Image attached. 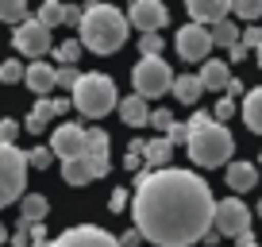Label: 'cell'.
<instances>
[{"instance_id":"cell-7","label":"cell","mask_w":262,"mask_h":247,"mask_svg":"<svg viewBox=\"0 0 262 247\" xmlns=\"http://www.w3.org/2000/svg\"><path fill=\"white\" fill-rule=\"evenodd\" d=\"M251 220H254V213L243 205V197H224V201H216L212 232H216V236L239 239V236H247V232H251Z\"/></svg>"},{"instance_id":"cell-47","label":"cell","mask_w":262,"mask_h":247,"mask_svg":"<svg viewBox=\"0 0 262 247\" xmlns=\"http://www.w3.org/2000/svg\"><path fill=\"white\" fill-rule=\"evenodd\" d=\"M254 62H258V70H262V47H258V50H254Z\"/></svg>"},{"instance_id":"cell-19","label":"cell","mask_w":262,"mask_h":247,"mask_svg":"<svg viewBox=\"0 0 262 247\" xmlns=\"http://www.w3.org/2000/svg\"><path fill=\"white\" fill-rule=\"evenodd\" d=\"M116 112H120V120L127 123V128H150V112H155V108L143 97L131 93V97H120V108H116Z\"/></svg>"},{"instance_id":"cell-37","label":"cell","mask_w":262,"mask_h":247,"mask_svg":"<svg viewBox=\"0 0 262 247\" xmlns=\"http://www.w3.org/2000/svg\"><path fill=\"white\" fill-rule=\"evenodd\" d=\"M77 77H81V74H77V66H58V77H54V81L62 85V89H74Z\"/></svg>"},{"instance_id":"cell-48","label":"cell","mask_w":262,"mask_h":247,"mask_svg":"<svg viewBox=\"0 0 262 247\" xmlns=\"http://www.w3.org/2000/svg\"><path fill=\"white\" fill-rule=\"evenodd\" d=\"M258 174H262V151H258Z\"/></svg>"},{"instance_id":"cell-20","label":"cell","mask_w":262,"mask_h":247,"mask_svg":"<svg viewBox=\"0 0 262 247\" xmlns=\"http://www.w3.org/2000/svg\"><path fill=\"white\" fill-rule=\"evenodd\" d=\"M47 213H50V201L42 193H24V201H19V220L24 224H42Z\"/></svg>"},{"instance_id":"cell-12","label":"cell","mask_w":262,"mask_h":247,"mask_svg":"<svg viewBox=\"0 0 262 247\" xmlns=\"http://www.w3.org/2000/svg\"><path fill=\"white\" fill-rule=\"evenodd\" d=\"M85 143H89V128H81V123H58L54 135H50V151H54V158H62V162L81 158Z\"/></svg>"},{"instance_id":"cell-30","label":"cell","mask_w":262,"mask_h":247,"mask_svg":"<svg viewBox=\"0 0 262 247\" xmlns=\"http://www.w3.org/2000/svg\"><path fill=\"white\" fill-rule=\"evenodd\" d=\"M143 158H147V143H143V139H131L127 155H123V166L139 174V170H143Z\"/></svg>"},{"instance_id":"cell-33","label":"cell","mask_w":262,"mask_h":247,"mask_svg":"<svg viewBox=\"0 0 262 247\" xmlns=\"http://www.w3.org/2000/svg\"><path fill=\"white\" fill-rule=\"evenodd\" d=\"M173 123H178V120H173V112H170V108H155V112H150V128H158L162 135L170 132Z\"/></svg>"},{"instance_id":"cell-35","label":"cell","mask_w":262,"mask_h":247,"mask_svg":"<svg viewBox=\"0 0 262 247\" xmlns=\"http://www.w3.org/2000/svg\"><path fill=\"white\" fill-rule=\"evenodd\" d=\"M19 128H24V123H19V120H12V116H4V120H0V143H16Z\"/></svg>"},{"instance_id":"cell-1","label":"cell","mask_w":262,"mask_h":247,"mask_svg":"<svg viewBox=\"0 0 262 247\" xmlns=\"http://www.w3.org/2000/svg\"><path fill=\"white\" fill-rule=\"evenodd\" d=\"M131 220L135 232L155 247H193L205 243L212 232L216 197L196 170H139L131 193Z\"/></svg>"},{"instance_id":"cell-39","label":"cell","mask_w":262,"mask_h":247,"mask_svg":"<svg viewBox=\"0 0 262 247\" xmlns=\"http://www.w3.org/2000/svg\"><path fill=\"white\" fill-rule=\"evenodd\" d=\"M127 205H131L127 190H112V197H108V209H112V213H120V209H127Z\"/></svg>"},{"instance_id":"cell-27","label":"cell","mask_w":262,"mask_h":247,"mask_svg":"<svg viewBox=\"0 0 262 247\" xmlns=\"http://www.w3.org/2000/svg\"><path fill=\"white\" fill-rule=\"evenodd\" d=\"M35 19H39L42 27H50V31H54L58 24H66V4H58V0H47V4L39 8V16H35Z\"/></svg>"},{"instance_id":"cell-38","label":"cell","mask_w":262,"mask_h":247,"mask_svg":"<svg viewBox=\"0 0 262 247\" xmlns=\"http://www.w3.org/2000/svg\"><path fill=\"white\" fill-rule=\"evenodd\" d=\"M231 116H235V100H231V97L216 100V112H212V120L220 123V120H231Z\"/></svg>"},{"instance_id":"cell-26","label":"cell","mask_w":262,"mask_h":247,"mask_svg":"<svg viewBox=\"0 0 262 247\" xmlns=\"http://www.w3.org/2000/svg\"><path fill=\"white\" fill-rule=\"evenodd\" d=\"M0 19H4V24H12V27L27 24V19H31L27 0H4V4H0Z\"/></svg>"},{"instance_id":"cell-31","label":"cell","mask_w":262,"mask_h":247,"mask_svg":"<svg viewBox=\"0 0 262 247\" xmlns=\"http://www.w3.org/2000/svg\"><path fill=\"white\" fill-rule=\"evenodd\" d=\"M24 74H27V66H24V62H16V58L0 62V81H4V85H16V81H24Z\"/></svg>"},{"instance_id":"cell-17","label":"cell","mask_w":262,"mask_h":247,"mask_svg":"<svg viewBox=\"0 0 262 247\" xmlns=\"http://www.w3.org/2000/svg\"><path fill=\"white\" fill-rule=\"evenodd\" d=\"M196 77H201V89H205V93H220V89L231 85V70H228L224 58H208V62H201Z\"/></svg>"},{"instance_id":"cell-16","label":"cell","mask_w":262,"mask_h":247,"mask_svg":"<svg viewBox=\"0 0 262 247\" xmlns=\"http://www.w3.org/2000/svg\"><path fill=\"white\" fill-rule=\"evenodd\" d=\"M85 162L93 166L97 178H104L112 158H108V132L104 128H89V143H85Z\"/></svg>"},{"instance_id":"cell-6","label":"cell","mask_w":262,"mask_h":247,"mask_svg":"<svg viewBox=\"0 0 262 247\" xmlns=\"http://www.w3.org/2000/svg\"><path fill=\"white\" fill-rule=\"evenodd\" d=\"M131 85H135V97H143L150 105V100H158L162 93L173 89V70L170 62H162V54H147L135 62V70H131Z\"/></svg>"},{"instance_id":"cell-46","label":"cell","mask_w":262,"mask_h":247,"mask_svg":"<svg viewBox=\"0 0 262 247\" xmlns=\"http://www.w3.org/2000/svg\"><path fill=\"white\" fill-rule=\"evenodd\" d=\"M31 247H50V239H31Z\"/></svg>"},{"instance_id":"cell-36","label":"cell","mask_w":262,"mask_h":247,"mask_svg":"<svg viewBox=\"0 0 262 247\" xmlns=\"http://www.w3.org/2000/svg\"><path fill=\"white\" fill-rule=\"evenodd\" d=\"M139 54H162V35H139Z\"/></svg>"},{"instance_id":"cell-32","label":"cell","mask_w":262,"mask_h":247,"mask_svg":"<svg viewBox=\"0 0 262 247\" xmlns=\"http://www.w3.org/2000/svg\"><path fill=\"white\" fill-rule=\"evenodd\" d=\"M27 166H35V170L54 166V151H50V147H31V151H27Z\"/></svg>"},{"instance_id":"cell-22","label":"cell","mask_w":262,"mask_h":247,"mask_svg":"<svg viewBox=\"0 0 262 247\" xmlns=\"http://www.w3.org/2000/svg\"><path fill=\"white\" fill-rule=\"evenodd\" d=\"M170 93L181 100V105H196L205 89H201V77H196V74H178V77H173V89H170Z\"/></svg>"},{"instance_id":"cell-42","label":"cell","mask_w":262,"mask_h":247,"mask_svg":"<svg viewBox=\"0 0 262 247\" xmlns=\"http://www.w3.org/2000/svg\"><path fill=\"white\" fill-rule=\"evenodd\" d=\"M247 54H251V50H243V43H235V47L228 50V62H243Z\"/></svg>"},{"instance_id":"cell-3","label":"cell","mask_w":262,"mask_h":247,"mask_svg":"<svg viewBox=\"0 0 262 247\" xmlns=\"http://www.w3.org/2000/svg\"><path fill=\"white\" fill-rule=\"evenodd\" d=\"M189 158L193 166L201 170H216V166H228L231 162V151H235V139L224 123H216L208 112H193L189 120Z\"/></svg>"},{"instance_id":"cell-34","label":"cell","mask_w":262,"mask_h":247,"mask_svg":"<svg viewBox=\"0 0 262 247\" xmlns=\"http://www.w3.org/2000/svg\"><path fill=\"white\" fill-rule=\"evenodd\" d=\"M239 43H243V50H258V47H262V27H258V24L243 27V35H239Z\"/></svg>"},{"instance_id":"cell-45","label":"cell","mask_w":262,"mask_h":247,"mask_svg":"<svg viewBox=\"0 0 262 247\" xmlns=\"http://www.w3.org/2000/svg\"><path fill=\"white\" fill-rule=\"evenodd\" d=\"M0 247H8V228L0 224Z\"/></svg>"},{"instance_id":"cell-25","label":"cell","mask_w":262,"mask_h":247,"mask_svg":"<svg viewBox=\"0 0 262 247\" xmlns=\"http://www.w3.org/2000/svg\"><path fill=\"white\" fill-rule=\"evenodd\" d=\"M212 31V47H235L239 43V35H243V27L235 24V19H224V24H216V27H208Z\"/></svg>"},{"instance_id":"cell-2","label":"cell","mask_w":262,"mask_h":247,"mask_svg":"<svg viewBox=\"0 0 262 247\" xmlns=\"http://www.w3.org/2000/svg\"><path fill=\"white\" fill-rule=\"evenodd\" d=\"M77 43L93 54H116L123 43L131 39V24H127V12L112 8V4H89L77 24Z\"/></svg>"},{"instance_id":"cell-5","label":"cell","mask_w":262,"mask_h":247,"mask_svg":"<svg viewBox=\"0 0 262 247\" xmlns=\"http://www.w3.org/2000/svg\"><path fill=\"white\" fill-rule=\"evenodd\" d=\"M27 170V151H19L16 143H0V209L24 201Z\"/></svg>"},{"instance_id":"cell-8","label":"cell","mask_w":262,"mask_h":247,"mask_svg":"<svg viewBox=\"0 0 262 247\" xmlns=\"http://www.w3.org/2000/svg\"><path fill=\"white\" fill-rule=\"evenodd\" d=\"M12 43H16V50H19L24 58H31V62L47 58V54H50V47H54V39H50V27H42L35 16L12 31Z\"/></svg>"},{"instance_id":"cell-14","label":"cell","mask_w":262,"mask_h":247,"mask_svg":"<svg viewBox=\"0 0 262 247\" xmlns=\"http://www.w3.org/2000/svg\"><path fill=\"white\" fill-rule=\"evenodd\" d=\"M70 112V100H62V97H54V100H35V108L27 112V120H24V128L31 135H39V132H47V123L54 120V116H66Z\"/></svg>"},{"instance_id":"cell-11","label":"cell","mask_w":262,"mask_h":247,"mask_svg":"<svg viewBox=\"0 0 262 247\" xmlns=\"http://www.w3.org/2000/svg\"><path fill=\"white\" fill-rule=\"evenodd\" d=\"M50 247H120V239L100 224H74L58 239H50Z\"/></svg>"},{"instance_id":"cell-50","label":"cell","mask_w":262,"mask_h":247,"mask_svg":"<svg viewBox=\"0 0 262 247\" xmlns=\"http://www.w3.org/2000/svg\"><path fill=\"white\" fill-rule=\"evenodd\" d=\"M251 247H262V243H251Z\"/></svg>"},{"instance_id":"cell-15","label":"cell","mask_w":262,"mask_h":247,"mask_svg":"<svg viewBox=\"0 0 262 247\" xmlns=\"http://www.w3.org/2000/svg\"><path fill=\"white\" fill-rule=\"evenodd\" d=\"M231 19V4L228 0H189V24H201V27H216Z\"/></svg>"},{"instance_id":"cell-49","label":"cell","mask_w":262,"mask_h":247,"mask_svg":"<svg viewBox=\"0 0 262 247\" xmlns=\"http://www.w3.org/2000/svg\"><path fill=\"white\" fill-rule=\"evenodd\" d=\"M254 213H258V216H262V201H258V209H254Z\"/></svg>"},{"instance_id":"cell-9","label":"cell","mask_w":262,"mask_h":247,"mask_svg":"<svg viewBox=\"0 0 262 247\" xmlns=\"http://www.w3.org/2000/svg\"><path fill=\"white\" fill-rule=\"evenodd\" d=\"M173 47L185 62H208V50H212V31L201 24H181L173 35Z\"/></svg>"},{"instance_id":"cell-40","label":"cell","mask_w":262,"mask_h":247,"mask_svg":"<svg viewBox=\"0 0 262 247\" xmlns=\"http://www.w3.org/2000/svg\"><path fill=\"white\" fill-rule=\"evenodd\" d=\"M166 139L170 143H189V123H173L170 132H166Z\"/></svg>"},{"instance_id":"cell-43","label":"cell","mask_w":262,"mask_h":247,"mask_svg":"<svg viewBox=\"0 0 262 247\" xmlns=\"http://www.w3.org/2000/svg\"><path fill=\"white\" fill-rule=\"evenodd\" d=\"M81 16H85V8H74V4L66 8V24H81Z\"/></svg>"},{"instance_id":"cell-23","label":"cell","mask_w":262,"mask_h":247,"mask_svg":"<svg viewBox=\"0 0 262 247\" xmlns=\"http://www.w3.org/2000/svg\"><path fill=\"white\" fill-rule=\"evenodd\" d=\"M170 158H173V143L166 139V135L147 143V158H143V162H147V170H166V166H170Z\"/></svg>"},{"instance_id":"cell-18","label":"cell","mask_w":262,"mask_h":247,"mask_svg":"<svg viewBox=\"0 0 262 247\" xmlns=\"http://www.w3.org/2000/svg\"><path fill=\"white\" fill-rule=\"evenodd\" d=\"M54 77H58V70L50 66V62H27L24 81H27L31 93H39V100H47V93H54V85H58Z\"/></svg>"},{"instance_id":"cell-4","label":"cell","mask_w":262,"mask_h":247,"mask_svg":"<svg viewBox=\"0 0 262 247\" xmlns=\"http://www.w3.org/2000/svg\"><path fill=\"white\" fill-rule=\"evenodd\" d=\"M70 105L85 116V120H104L112 108H120V97H116V81L108 74H81L77 85L70 89Z\"/></svg>"},{"instance_id":"cell-44","label":"cell","mask_w":262,"mask_h":247,"mask_svg":"<svg viewBox=\"0 0 262 247\" xmlns=\"http://www.w3.org/2000/svg\"><path fill=\"white\" fill-rule=\"evenodd\" d=\"M224 93H228V97H231V100H235V97H239V93H247V89H243V81H239V77H231V85H228V89H224Z\"/></svg>"},{"instance_id":"cell-10","label":"cell","mask_w":262,"mask_h":247,"mask_svg":"<svg viewBox=\"0 0 262 247\" xmlns=\"http://www.w3.org/2000/svg\"><path fill=\"white\" fill-rule=\"evenodd\" d=\"M127 24H131V31H139V35H158L170 24V12H166L162 0H135L127 8Z\"/></svg>"},{"instance_id":"cell-24","label":"cell","mask_w":262,"mask_h":247,"mask_svg":"<svg viewBox=\"0 0 262 247\" xmlns=\"http://www.w3.org/2000/svg\"><path fill=\"white\" fill-rule=\"evenodd\" d=\"M62 178H66V186H89V181H97V174H93V166L85 162V155L81 158H74V162H62Z\"/></svg>"},{"instance_id":"cell-13","label":"cell","mask_w":262,"mask_h":247,"mask_svg":"<svg viewBox=\"0 0 262 247\" xmlns=\"http://www.w3.org/2000/svg\"><path fill=\"white\" fill-rule=\"evenodd\" d=\"M224 186L231 190V197H243V193H251L254 186H258V166L254 162H228L224 166Z\"/></svg>"},{"instance_id":"cell-41","label":"cell","mask_w":262,"mask_h":247,"mask_svg":"<svg viewBox=\"0 0 262 247\" xmlns=\"http://www.w3.org/2000/svg\"><path fill=\"white\" fill-rule=\"evenodd\" d=\"M139 243H143V236H139L135 228H131V232H123V236H120V247H139Z\"/></svg>"},{"instance_id":"cell-29","label":"cell","mask_w":262,"mask_h":247,"mask_svg":"<svg viewBox=\"0 0 262 247\" xmlns=\"http://www.w3.org/2000/svg\"><path fill=\"white\" fill-rule=\"evenodd\" d=\"M81 43L77 39H66L62 47H54V62H62V66H77V58H81Z\"/></svg>"},{"instance_id":"cell-28","label":"cell","mask_w":262,"mask_h":247,"mask_svg":"<svg viewBox=\"0 0 262 247\" xmlns=\"http://www.w3.org/2000/svg\"><path fill=\"white\" fill-rule=\"evenodd\" d=\"M231 16H235V24L243 19V24L251 27L254 19L262 16V0H235V4H231Z\"/></svg>"},{"instance_id":"cell-21","label":"cell","mask_w":262,"mask_h":247,"mask_svg":"<svg viewBox=\"0 0 262 247\" xmlns=\"http://www.w3.org/2000/svg\"><path fill=\"white\" fill-rule=\"evenodd\" d=\"M243 123L254 135H262V85L247 89V97H243Z\"/></svg>"}]
</instances>
